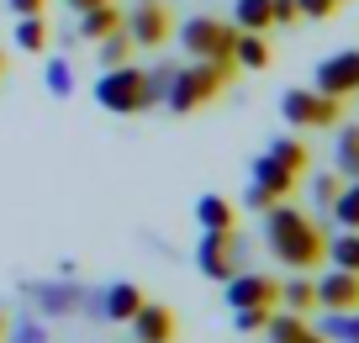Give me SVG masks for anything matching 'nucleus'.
Returning a JSON list of instances; mask_svg holds the SVG:
<instances>
[{"mask_svg":"<svg viewBox=\"0 0 359 343\" xmlns=\"http://www.w3.org/2000/svg\"><path fill=\"white\" fill-rule=\"evenodd\" d=\"M43 307L48 311H74L79 296H74V290H43Z\"/></svg>","mask_w":359,"mask_h":343,"instance_id":"nucleus-33","label":"nucleus"},{"mask_svg":"<svg viewBox=\"0 0 359 343\" xmlns=\"http://www.w3.org/2000/svg\"><path fill=\"white\" fill-rule=\"evenodd\" d=\"M0 74H6V58H0Z\"/></svg>","mask_w":359,"mask_h":343,"instance_id":"nucleus-39","label":"nucleus"},{"mask_svg":"<svg viewBox=\"0 0 359 343\" xmlns=\"http://www.w3.org/2000/svg\"><path fill=\"white\" fill-rule=\"evenodd\" d=\"M264 238H269V248H275V259L291 264V269H317L327 259L323 227H317L306 211L285 206V201H275V206L264 211Z\"/></svg>","mask_w":359,"mask_h":343,"instance_id":"nucleus-1","label":"nucleus"},{"mask_svg":"<svg viewBox=\"0 0 359 343\" xmlns=\"http://www.w3.org/2000/svg\"><path fill=\"white\" fill-rule=\"evenodd\" d=\"M354 343H359V338H354Z\"/></svg>","mask_w":359,"mask_h":343,"instance_id":"nucleus-41","label":"nucleus"},{"mask_svg":"<svg viewBox=\"0 0 359 343\" xmlns=\"http://www.w3.org/2000/svg\"><path fill=\"white\" fill-rule=\"evenodd\" d=\"M312 90H323V95H354L359 90V53H333V58H323L317 64V85Z\"/></svg>","mask_w":359,"mask_h":343,"instance_id":"nucleus-8","label":"nucleus"},{"mask_svg":"<svg viewBox=\"0 0 359 343\" xmlns=\"http://www.w3.org/2000/svg\"><path fill=\"white\" fill-rule=\"evenodd\" d=\"M233 317H238V332H264L275 307H233Z\"/></svg>","mask_w":359,"mask_h":343,"instance_id":"nucleus-27","label":"nucleus"},{"mask_svg":"<svg viewBox=\"0 0 359 343\" xmlns=\"http://www.w3.org/2000/svg\"><path fill=\"white\" fill-rule=\"evenodd\" d=\"M233 27L238 32H269V0H238V11H233Z\"/></svg>","mask_w":359,"mask_h":343,"instance_id":"nucleus-20","label":"nucleus"},{"mask_svg":"<svg viewBox=\"0 0 359 343\" xmlns=\"http://www.w3.org/2000/svg\"><path fill=\"white\" fill-rule=\"evenodd\" d=\"M16 343H48V338H43V328H37V322H27V328H16Z\"/></svg>","mask_w":359,"mask_h":343,"instance_id":"nucleus-35","label":"nucleus"},{"mask_svg":"<svg viewBox=\"0 0 359 343\" xmlns=\"http://www.w3.org/2000/svg\"><path fill=\"white\" fill-rule=\"evenodd\" d=\"M233 64H238V69H269V43H264V32H238Z\"/></svg>","mask_w":359,"mask_h":343,"instance_id":"nucleus-16","label":"nucleus"},{"mask_svg":"<svg viewBox=\"0 0 359 343\" xmlns=\"http://www.w3.org/2000/svg\"><path fill=\"white\" fill-rule=\"evenodd\" d=\"M95 48H101V69H122L127 58H133V37H127L122 27H116L111 37H101V43H95Z\"/></svg>","mask_w":359,"mask_h":343,"instance_id":"nucleus-24","label":"nucleus"},{"mask_svg":"<svg viewBox=\"0 0 359 343\" xmlns=\"http://www.w3.org/2000/svg\"><path fill=\"white\" fill-rule=\"evenodd\" d=\"M69 6H74V11H90V6H106V0H69Z\"/></svg>","mask_w":359,"mask_h":343,"instance_id":"nucleus-37","label":"nucleus"},{"mask_svg":"<svg viewBox=\"0 0 359 343\" xmlns=\"http://www.w3.org/2000/svg\"><path fill=\"white\" fill-rule=\"evenodd\" d=\"M143 301H148L143 290L122 280V285H111V290H106V317H111V322H133V311L143 307Z\"/></svg>","mask_w":359,"mask_h":343,"instance_id":"nucleus-17","label":"nucleus"},{"mask_svg":"<svg viewBox=\"0 0 359 343\" xmlns=\"http://www.w3.org/2000/svg\"><path fill=\"white\" fill-rule=\"evenodd\" d=\"M323 338H344V343H354V338H359V307H354V311H327Z\"/></svg>","mask_w":359,"mask_h":343,"instance_id":"nucleus-26","label":"nucleus"},{"mask_svg":"<svg viewBox=\"0 0 359 343\" xmlns=\"http://www.w3.org/2000/svg\"><path fill=\"white\" fill-rule=\"evenodd\" d=\"M122 32L133 37V48H164L169 32H175V16H169L164 0H137L122 16Z\"/></svg>","mask_w":359,"mask_h":343,"instance_id":"nucleus-6","label":"nucleus"},{"mask_svg":"<svg viewBox=\"0 0 359 343\" xmlns=\"http://www.w3.org/2000/svg\"><path fill=\"white\" fill-rule=\"evenodd\" d=\"M327 259H333V269L359 275V227H344L338 238H327Z\"/></svg>","mask_w":359,"mask_h":343,"instance_id":"nucleus-18","label":"nucleus"},{"mask_svg":"<svg viewBox=\"0 0 359 343\" xmlns=\"http://www.w3.org/2000/svg\"><path fill=\"white\" fill-rule=\"evenodd\" d=\"M248 206H254V211H269V206H275V201H269V196H264V190H259V185H248Z\"/></svg>","mask_w":359,"mask_h":343,"instance_id":"nucleus-36","label":"nucleus"},{"mask_svg":"<svg viewBox=\"0 0 359 343\" xmlns=\"http://www.w3.org/2000/svg\"><path fill=\"white\" fill-rule=\"evenodd\" d=\"M48 90H53V95H69V90H74V69H69L64 58L48 64Z\"/></svg>","mask_w":359,"mask_h":343,"instance_id":"nucleus-28","label":"nucleus"},{"mask_svg":"<svg viewBox=\"0 0 359 343\" xmlns=\"http://www.w3.org/2000/svg\"><path fill=\"white\" fill-rule=\"evenodd\" d=\"M333 217H338V227H359V180H348L333 196Z\"/></svg>","mask_w":359,"mask_h":343,"instance_id":"nucleus-25","label":"nucleus"},{"mask_svg":"<svg viewBox=\"0 0 359 343\" xmlns=\"http://www.w3.org/2000/svg\"><path fill=\"white\" fill-rule=\"evenodd\" d=\"M269 22H275V27H291V22H302L296 0H269Z\"/></svg>","mask_w":359,"mask_h":343,"instance_id":"nucleus-30","label":"nucleus"},{"mask_svg":"<svg viewBox=\"0 0 359 343\" xmlns=\"http://www.w3.org/2000/svg\"><path fill=\"white\" fill-rule=\"evenodd\" d=\"M196 222H201L206 233H227V227H238V211H233V201H222V196H201L196 201Z\"/></svg>","mask_w":359,"mask_h":343,"instance_id":"nucleus-15","label":"nucleus"},{"mask_svg":"<svg viewBox=\"0 0 359 343\" xmlns=\"http://www.w3.org/2000/svg\"><path fill=\"white\" fill-rule=\"evenodd\" d=\"M133 332H137V343H175V311L169 307H158V301H143V307L133 311Z\"/></svg>","mask_w":359,"mask_h":343,"instance_id":"nucleus-11","label":"nucleus"},{"mask_svg":"<svg viewBox=\"0 0 359 343\" xmlns=\"http://www.w3.org/2000/svg\"><path fill=\"white\" fill-rule=\"evenodd\" d=\"M196 264H201L206 280H233L238 264H243V238H238V227H227V233H206L201 248H196Z\"/></svg>","mask_w":359,"mask_h":343,"instance_id":"nucleus-7","label":"nucleus"},{"mask_svg":"<svg viewBox=\"0 0 359 343\" xmlns=\"http://www.w3.org/2000/svg\"><path fill=\"white\" fill-rule=\"evenodd\" d=\"M317 206H333V196H338V190H344V180H338V175H317Z\"/></svg>","mask_w":359,"mask_h":343,"instance_id":"nucleus-32","label":"nucleus"},{"mask_svg":"<svg viewBox=\"0 0 359 343\" xmlns=\"http://www.w3.org/2000/svg\"><path fill=\"white\" fill-rule=\"evenodd\" d=\"M296 11L312 16V22H327V16L338 11V0H296Z\"/></svg>","mask_w":359,"mask_h":343,"instance_id":"nucleus-31","label":"nucleus"},{"mask_svg":"<svg viewBox=\"0 0 359 343\" xmlns=\"http://www.w3.org/2000/svg\"><path fill=\"white\" fill-rule=\"evenodd\" d=\"M269 343H327L317 328H306V317H296V311H280L275 307V317H269Z\"/></svg>","mask_w":359,"mask_h":343,"instance_id":"nucleus-12","label":"nucleus"},{"mask_svg":"<svg viewBox=\"0 0 359 343\" xmlns=\"http://www.w3.org/2000/svg\"><path fill=\"white\" fill-rule=\"evenodd\" d=\"M254 185L264 190L269 201H285V196L296 190V175H291V169H280L275 159L264 154V159H254Z\"/></svg>","mask_w":359,"mask_h":343,"instance_id":"nucleus-13","label":"nucleus"},{"mask_svg":"<svg viewBox=\"0 0 359 343\" xmlns=\"http://www.w3.org/2000/svg\"><path fill=\"white\" fill-rule=\"evenodd\" d=\"M338 6H344V0H338Z\"/></svg>","mask_w":359,"mask_h":343,"instance_id":"nucleus-40","label":"nucleus"},{"mask_svg":"<svg viewBox=\"0 0 359 343\" xmlns=\"http://www.w3.org/2000/svg\"><path fill=\"white\" fill-rule=\"evenodd\" d=\"M338 175L359 180V127H338Z\"/></svg>","mask_w":359,"mask_h":343,"instance_id":"nucleus-23","label":"nucleus"},{"mask_svg":"<svg viewBox=\"0 0 359 343\" xmlns=\"http://www.w3.org/2000/svg\"><path fill=\"white\" fill-rule=\"evenodd\" d=\"M180 43L191 58H206V64H227L233 58V43H238V27L233 22H217V16H191L180 27Z\"/></svg>","mask_w":359,"mask_h":343,"instance_id":"nucleus-4","label":"nucleus"},{"mask_svg":"<svg viewBox=\"0 0 359 343\" xmlns=\"http://www.w3.org/2000/svg\"><path fill=\"white\" fill-rule=\"evenodd\" d=\"M280 111H285V122H291V127H338L344 100L323 95V90H285Z\"/></svg>","mask_w":359,"mask_h":343,"instance_id":"nucleus-5","label":"nucleus"},{"mask_svg":"<svg viewBox=\"0 0 359 343\" xmlns=\"http://www.w3.org/2000/svg\"><path fill=\"white\" fill-rule=\"evenodd\" d=\"M227 301L233 307H280V280L275 275H243L238 269L227 280Z\"/></svg>","mask_w":359,"mask_h":343,"instance_id":"nucleus-9","label":"nucleus"},{"mask_svg":"<svg viewBox=\"0 0 359 343\" xmlns=\"http://www.w3.org/2000/svg\"><path fill=\"white\" fill-rule=\"evenodd\" d=\"M269 159H275L280 169H291V175H302V169L312 164V154H306V143H302V137H280V143L269 148Z\"/></svg>","mask_w":359,"mask_h":343,"instance_id":"nucleus-22","label":"nucleus"},{"mask_svg":"<svg viewBox=\"0 0 359 343\" xmlns=\"http://www.w3.org/2000/svg\"><path fill=\"white\" fill-rule=\"evenodd\" d=\"M280 307L296 311V317L317 311V280H291V285H280Z\"/></svg>","mask_w":359,"mask_h":343,"instance_id":"nucleus-19","label":"nucleus"},{"mask_svg":"<svg viewBox=\"0 0 359 343\" xmlns=\"http://www.w3.org/2000/svg\"><path fill=\"white\" fill-rule=\"evenodd\" d=\"M233 74H238L233 58H227V64H206V58H196V64L175 69V79H169V90H164V106L175 111V116H191V111H201L206 100L222 95Z\"/></svg>","mask_w":359,"mask_h":343,"instance_id":"nucleus-2","label":"nucleus"},{"mask_svg":"<svg viewBox=\"0 0 359 343\" xmlns=\"http://www.w3.org/2000/svg\"><path fill=\"white\" fill-rule=\"evenodd\" d=\"M317 307H323V311H354L359 307V275H348V269H327V275L317 280Z\"/></svg>","mask_w":359,"mask_h":343,"instance_id":"nucleus-10","label":"nucleus"},{"mask_svg":"<svg viewBox=\"0 0 359 343\" xmlns=\"http://www.w3.org/2000/svg\"><path fill=\"white\" fill-rule=\"evenodd\" d=\"M43 6H48V0H11L16 16H43Z\"/></svg>","mask_w":359,"mask_h":343,"instance_id":"nucleus-34","label":"nucleus"},{"mask_svg":"<svg viewBox=\"0 0 359 343\" xmlns=\"http://www.w3.org/2000/svg\"><path fill=\"white\" fill-rule=\"evenodd\" d=\"M116 27H122V11H116L111 0H106V6H90V11H79V37H85V43H101V37H111Z\"/></svg>","mask_w":359,"mask_h":343,"instance_id":"nucleus-14","label":"nucleus"},{"mask_svg":"<svg viewBox=\"0 0 359 343\" xmlns=\"http://www.w3.org/2000/svg\"><path fill=\"white\" fill-rule=\"evenodd\" d=\"M169 79H175V64H158V69H154V74H148V100H154V106H158V100H164V90H169Z\"/></svg>","mask_w":359,"mask_h":343,"instance_id":"nucleus-29","label":"nucleus"},{"mask_svg":"<svg viewBox=\"0 0 359 343\" xmlns=\"http://www.w3.org/2000/svg\"><path fill=\"white\" fill-rule=\"evenodd\" d=\"M0 332H6V311H0Z\"/></svg>","mask_w":359,"mask_h":343,"instance_id":"nucleus-38","label":"nucleus"},{"mask_svg":"<svg viewBox=\"0 0 359 343\" xmlns=\"http://www.w3.org/2000/svg\"><path fill=\"white\" fill-rule=\"evenodd\" d=\"M95 100H101L111 116H137V111L154 106V100H148V74H143V69H133V64L106 69L101 85H95Z\"/></svg>","mask_w":359,"mask_h":343,"instance_id":"nucleus-3","label":"nucleus"},{"mask_svg":"<svg viewBox=\"0 0 359 343\" xmlns=\"http://www.w3.org/2000/svg\"><path fill=\"white\" fill-rule=\"evenodd\" d=\"M16 48H22V53H43L48 48V22L43 16H16Z\"/></svg>","mask_w":359,"mask_h":343,"instance_id":"nucleus-21","label":"nucleus"}]
</instances>
